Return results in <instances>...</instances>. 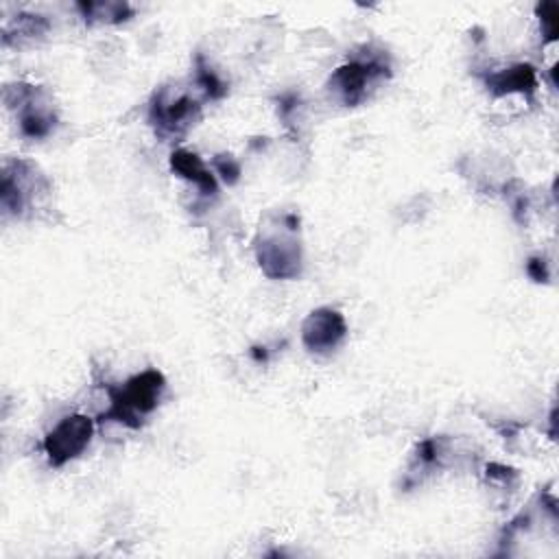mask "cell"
Masks as SVG:
<instances>
[{
	"label": "cell",
	"mask_w": 559,
	"mask_h": 559,
	"mask_svg": "<svg viewBox=\"0 0 559 559\" xmlns=\"http://www.w3.org/2000/svg\"><path fill=\"white\" fill-rule=\"evenodd\" d=\"M535 83H537L535 70L526 63L504 68V70L487 76V87L498 96L507 94V92H533Z\"/></svg>",
	"instance_id": "9"
},
{
	"label": "cell",
	"mask_w": 559,
	"mask_h": 559,
	"mask_svg": "<svg viewBox=\"0 0 559 559\" xmlns=\"http://www.w3.org/2000/svg\"><path fill=\"white\" fill-rule=\"evenodd\" d=\"M214 166H216V170L225 177V181H229V183H234V181L238 179V175H240L238 162H234L229 155H218V157L214 159Z\"/></svg>",
	"instance_id": "10"
},
{
	"label": "cell",
	"mask_w": 559,
	"mask_h": 559,
	"mask_svg": "<svg viewBox=\"0 0 559 559\" xmlns=\"http://www.w3.org/2000/svg\"><path fill=\"white\" fill-rule=\"evenodd\" d=\"M197 111L199 105L188 94L170 96L166 90H162L159 94H155V100L151 105V122L162 135H177L192 124Z\"/></svg>",
	"instance_id": "6"
},
{
	"label": "cell",
	"mask_w": 559,
	"mask_h": 559,
	"mask_svg": "<svg viewBox=\"0 0 559 559\" xmlns=\"http://www.w3.org/2000/svg\"><path fill=\"white\" fill-rule=\"evenodd\" d=\"M386 66H382L376 59H367V61H349L341 68H336V72L330 76V90L345 103V105H356L365 98L367 85L384 74Z\"/></svg>",
	"instance_id": "5"
},
{
	"label": "cell",
	"mask_w": 559,
	"mask_h": 559,
	"mask_svg": "<svg viewBox=\"0 0 559 559\" xmlns=\"http://www.w3.org/2000/svg\"><path fill=\"white\" fill-rule=\"evenodd\" d=\"M347 336L345 317L334 308H317L301 323V341L314 354L336 349Z\"/></svg>",
	"instance_id": "4"
},
{
	"label": "cell",
	"mask_w": 559,
	"mask_h": 559,
	"mask_svg": "<svg viewBox=\"0 0 559 559\" xmlns=\"http://www.w3.org/2000/svg\"><path fill=\"white\" fill-rule=\"evenodd\" d=\"M526 271H528V275H531L533 280H537V282H544V280L548 277V271H546L544 260H531V262L526 264Z\"/></svg>",
	"instance_id": "12"
},
{
	"label": "cell",
	"mask_w": 559,
	"mask_h": 559,
	"mask_svg": "<svg viewBox=\"0 0 559 559\" xmlns=\"http://www.w3.org/2000/svg\"><path fill=\"white\" fill-rule=\"evenodd\" d=\"M15 92V100H7L11 107H17L20 111V129L28 138H44L50 133L55 124L52 111L37 100V92L31 85H15L9 87Z\"/></svg>",
	"instance_id": "7"
},
{
	"label": "cell",
	"mask_w": 559,
	"mask_h": 559,
	"mask_svg": "<svg viewBox=\"0 0 559 559\" xmlns=\"http://www.w3.org/2000/svg\"><path fill=\"white\" fill-rule=\"evenodd\" d=\"M539 13H542V20L546 22V33L550 39H555V31H557V4L552 2H546L539 7Z\"/></svg>",
	"instance_id": "11"
},
{
	"label": "cell",
	"mask_w": 559,
	"mask_h": 559,
	"mask_svg": "<svg viewBox=\"0 0 559 559\" xmlns=\"http://www.w3.org/2000/svg\"><path fill=\"white\" fill-rule=\"evenodd\" d=\"M297 218L280 216L273 225L260 227L255 240V258L264 275L273 280H293L301 271V245L297 238Z\"/></svg>",
	"instance_id": "1"
},
{
	"label": "cell",
	"mask_w": 559,
	"mask_h": 559,
	"mask_svg": "<svg viewBox=\"0 0 559 559\" xmlns=\"http://www.w3.org/2000/svg\"><path fill=\"white\" fill-rule=\"evenodd\" d=\"M170 168L179 177L192 181L201 190V194H216V179L197 153H190V151H183V148L175 151L170 155Z\"/></svg>",
	"instance_id": "8"
},
{
	"label": "cell",
	"mask_w": 559,
	"mask_h": 559,
	"mask_svg": "<svg viewBox=\"0 0 559 559\" xmlns=\"http://www.w3.org/2000/svg\"><path fill=\"white\" fill-rule=\"evenodd\" d=\"M164 389L166 378L157 369H144L122 386L109 391V408L103 417L129 428H140L142 419L157 408Z\"/></svg>",
	"instance_id": "2"
},
{
	"label": "cell",
	"mask_w": 559,
	"mask_h": 559,
	"mask_svg": "<svg viewBox=\"0 0 559 559\" xmlns=\"http://www.w3.org/2000/svg\"><path fill=\"white\" fill-rule=\"evenodd\" d=\"M94 419L87 415H68L63 417L44 439V452L48 463L55 467L66 465L68 461L76 459L92 439Z\"/></svg>",
	"instance_id": "3"
}]
</instances>
